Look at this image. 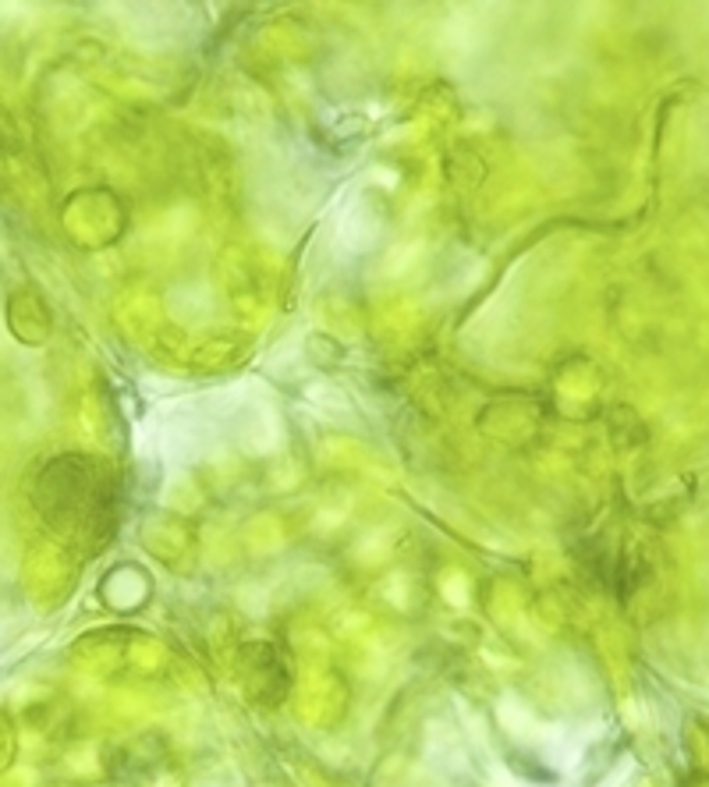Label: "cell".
<instances>
[{
    "label": "cell",
    "instance_id": "obj_1",
    "mask_svg": "<svg viewBox=\"0 0 709 787\" xmlns=\"http://www.w3.org/2000/svg\"><path fill=\"white\" fill-rule=\"evenodd\" d=\"M39 518L71 543L103 546L121 522V476L93 454H57L36 476Z\"/></svg>",
    "mask_w": 709,
    "mask_h": 787
}]
</instances>
